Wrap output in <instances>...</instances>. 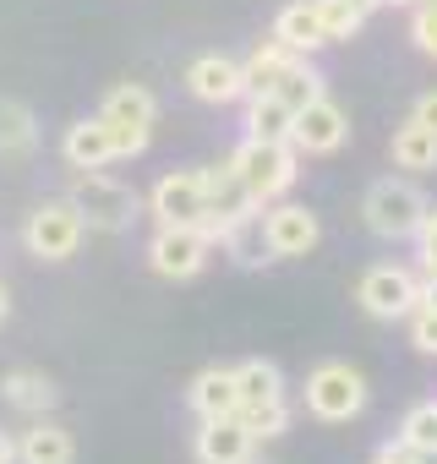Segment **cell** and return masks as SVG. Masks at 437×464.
Wrapping results in <instances>:
<instances>
[{
	"mask_svg": "<svg viewBox=\"0 0 437 464\" xmlns=\"http://www.w3.org/2000/svg\"><path fill=\"white\" fill-rule=\"evenodd\" d=\"M415 246H421V268L437 274V213H432V208H426V218H421V229H415Z\"/></svg>",
	"mask_w": 437,
	"mask_h": 464,
	"instance_id": "cell-30",
	"label": "cell"
},
{
	"mask_svg": "<svg viewBox=\"0 0 437 464\" xmlns=\"http://www.w3.org/2000/svg\"><path fill=\"white\" fill-rule=\"evenodd\" d=\"M83 236H88V224H83V213H77L72 197H66V202H44V208H34V213H28V229H23L28 252L44 257V263H66V257L83 246Z\"/></svg>",
	"mask_w": 437,
	"mask_h": 464,
	"instance_id": "cell-6",
	"label": "cell"
},
{
	"mask_svg": "<svg viewBox=\"0 0 437 464\" xmlns=\"http://www.w3.org/2000/svg\"><path fill=\"white\" fill-rule=\"evenodd\" d=\"M415 121L437 131V93H421V104H415Z\"/></svg>",
	"mask_w": 437,
	"mask_h": 464,
	"instance_id": "cell-32",
	"label": "cell"
},
{
	"mask_svg": "<svg viewBox=\"0 0 437 464\" xmlns=\"http://www.w3.org/2000/svg\"><path fill=\"white\" fill-rule=\"evenodd\" d=\"M290 61H296V50H290V44H279V39H268V44L247 61V93H268Z\"/></svg>",
	"mask_w": 437,
	"mask_h": 464,
	"instance_id": "cell-25",
	"label": "cell"
},
{
	"mask_svg": "<svg viewBox=\"0 0 437 464\" xmlns=\"http://www.w3.org/2000/svg\"><path fill=\"white\" fill-rule=\"evenodd\" d=\"M39 142V126L28 115V104H12V99H0V159H12V153H28Z\"/></svg>",
	"mask_w": 437,
	"mask_h": 464,
	"instance_id": "cell-24",
	"label": "cell"
},
{
	"mask_svg": "<svg viewBox=\"0 0 437 464\" xmlns=\"http://www.w3.org/2000/svg\"><path fill=\"white\" fill-rule=\"evenodd\" d=\"M236 393H241V410L236 415H257V410L285 404V377H279L274 361H241L236 366Z\"/></svg>",
	"mask_w": 437,
	"mask_h": 464,
	"instance_id": "cell-15",
	"label": "cell"
},
{
	"mask_svg": "<svg viewBox=\"0 0 437 464\" xmlns=\"http://www.w3.org/2000/svg\"><path fill=\"white\" fill-rule=\"evenodd\" d=\"M0 464H17V437L0 431Z\"/></svg>",
	"mask_w": 437,
	"mask_h": 464,
	"instance_id": "cell-33",
	"label": "cell"
},
{
	"mask_svg": "<svg viewBox=\"0 0 437 464\" xmlns=\"http://www.w3.org/2000/svg\"><path fill=\"white\" fill-rule=\"evenodd\" d=\"M345 137H350V115L328 93L312 99L306 110H296V126H290V148L296 153H339Z\"/></svg>",
	"mask_w": 437,
	"mask_h": 464,
	"instance_id": "cell-10",
	"label": "cell"
},
{
	"mask_svg": "<svg viewBox=\"0 0 437 464\" xmlns=\"http://www.w3.org/2000/svg\"><path fill=\"white\" fill-rule=\"evenodd\" d=\"M72 202H77L83 224H88V229H104V236L131 229V218L142 213L137 191L121 186V180H110V175H99V169H77V175H72Z\"/></svg>",
	"mask_w": 437,
	"mask_h": 464,
	"instance_id": "cell-4",
	"label": "cell"
},
{
	"mask_svg": "<svg viewBox=\"0 0 437 464\" xmlns=\"http://www.w3.org/2000/svg\"><path fill=\"white\" fill-rule=\"evenodd\" d=\"M355 301H361V312H366V317H377V323H399V317H410V312L421 306V285H415V274H410V268L377 263V268H366V274H361Z\"/></svg>",
	"mask_w": 437,
	"mask_h": 464,
	"instance_id": "cell-7",
	"label": "cell"
},
{
	"mask_svg": "<svg viewBox=\"0 0 437 464\" xmlns=\"http://www.w3.org/2000/svg\"><path fill=\"white\" fill-rule=\"evenodd\" d=\"M393 6H404V0H393Z\"/></svg>",
	"mask_w": 437,
	"mask_h": 464,
	"instance_id": "cell-38",
	"label": "cell"
},
{
	"mask_svg": "<svg viewBox=\"0 0 437 464\" xmlns=\"http://www.w3.org/2000/svg\"><path fill=\"white\" fill-rule=\"evenodd\" d=\"M306 410H312L317 420H328V426L355 420V415L366 410V377H361L355 366H345V361H323V366L306 377Z\"/></svg>",
	"mask_w": 437,
	"mask_h": 464,
	"instance_id": "cell-5",
	"label": "cell"
},
{
	"mask_svg": "<svg viewBox=\"0 0 437 464\" xmlns=\"http://www.w3.org/2000/svg\"><path fill=\"white\" fill-rule=\"evenodd\" d=\"M274 39H279V44H290L296 55H306V50H323V44H328L323 17H317L312 0H290V6L279 12V23H274Z\"/></svg>",
	"mask_w": 437,
	"mask_h": 464,
	"instance_id": "cell-19",
	"label": "cell"
},
{
	"mask_svg": "<svg viewBox=\"0 0 437 464\" xmlns=\"http://www.w3.org/2000/svg\"><path fill=\"white\" fill-rule=\"evenodd\" d=\"M61 153H66V164H72V169H104L110 159H121V153H115V131H110V121H104V115L66 126Z\"/></svg>",
	"mask_w": 437,
	"mask_h": 464,
	"instance_id": "cell-14",
	"label": "cell"
},
{
	"mask_svg": "<svg viewBox=\"0 0 437 464\" xmlns=\"http://www.w3.org/2000/svg\"><path fill=\"white\" fill-rule=\"evenodd\" d=\"M72 459H77L72 431L55 426V420H44V415L17 437V464H72Z\"/></svg>",
	"mask_w": 437,
	"mask_h": 464,
	"instance_id": "cell-16",
	"label": "cell"
},
{
	"mask_svg": "<svg viewBox=\"0 0 437 464\" xmlns=\"http://www.w3.org/2000/svg\"><path fill=\"white\" fill-rule=\"evenodd\" d=\"M191 410L202 415V420H218V415H236L241 410V393H236V372L230 366H208V372H197V382H191Z\"/></svg>",
	"mask_w": 437,
	"mask_h": 464,
	"instance_id": "cell-17",
	"label": "cell"
},
{
	"mask_svg": "<svg viewBox=\"0 0 437 464\" xmlns=\"http://www.w3.org/2000/svg\"><path fill=\"white\" fill-rule=\"evenodd\" d=\"M0 317H6V285H0Z\"/></svg>",
	"mask_w": 437,
	"mask_h": 464,
	"instance_id": "cell-37",
	"label": "cell"
},
{
	"mask_svg": "<svg viewBox=\"0 0 437 464\" xmlns=\"http://www.w3.org/2000/svg\"><path fill=\"white\" fill-rule=\"evenodd\" d=\"M432 6H437V0H432Z\"/></svg>",
	"mask_w": 437,
	"mask_h": 464,
	"instance_id": "cell-39",
	"label": "cell"
},
{
	"mask_svg": "<svg viewBox=\"0 0 437 464\" xmlns=\"http://www.w3.org/2000/svg\"><path fill=\"white\" fill-rule=\"evenodd\" d=\"M153 218L159 224H197L202 229V213H208V197H202V169H170L153 197H148Z\"/></svg>",
	"mask_w": 437,
	"mask_h": 464,
	"instance_id": "cell-11",
	"label": "cell"
},
{
	"mask_svg": "<svg viewBox=\"0 0 437 464\" xmlns=\"http://www.w3.org/2000/svg\"><path fill=\"white\" fill-rule=\"evenodd\" d=\"M372 464H415V453H410V448H404V442H383V448H377V459H372Z\"/></svg>",
	"mask_w": 437,
	"mask_h": 464,
	"instance_id": "cell-31",
	"label": "cell"
},
{
	"mask_svg": "<svg viewBox=\"0 0 437 464\" xmlns=\"http://www.w3.org/2000/svg\"><path fill=\"white\" fill-rule=\"evenodd\" d=\"M393 164H399V169H415V175H421V169H437V131L410 115V121L393 131Z\"/></svg>",
	"mask_w": 437,
	"mask_h": 464,
	"instance_id": "cell-22",
	"label": "cell"
},
{
	"mask_svg": "<svg viewBox=\"0 0 437 464\" xmlns=\"http://www.w3.org/2000/svg\"><path fill=\"white\" fill-rule=\"evenodd\" d=\"M415 464H437V448L432 453H415Z\"/></svg>",
	"mask_w": 437,
	"mask_h": 464,
	"instance_id": "cell-36",
	"label": "cell"
},
{
	"mask_svg": "<svg viewBox=\"0 0 437 464\" xmlns=\"http://www.w3.org/2000/svg\"><path fill=\"white\" fill-rule=\"evenodd\" d=\"M257 437L247 431L241 415H218L197 426V464H252Z\"/></svg>",
	"mask_w": 437,
	"mask_h": 464,
	"instance_id": "cell-13",
	"label": "cell"
},
{
	"mask_svg": "<svg viewBox=\"0 0 437 464\" xmlns=\"http://www.w3.org/2000/svg\"><path fill=\"white\" fill-rule=\"evenodd\" d=\"M257 229H263V252H268V257H306V252L323 241L317 213H306L301 202H274Z\"/></svg>",
	"mask_w": 437,
	"mask_h": 464,
	"instance_id": "cell-9",
	"label": "cell"
},
{
	"mask_svg": "<svg viewBox=\"0 0 437 464\" xmlns=\"http://www.w3.org/2000/svg\"><path fill=\"white\" fill-rule=\"evenodd\" d=\"M410 39H415V50H421V55H437V6H432V0H415Z\"/></svg>",
	"mask_w": 437,
	"mask_h": 464,
	"instance_id": "cell-28",
	"label": "cell"
},
{
	"mask_svg": "<svg viewBox=\"0 0 437 464\" xmlns=\"http://www.w3.org/2000/svg\"><path fill=\"white\" fill-rule=\"evenodd\" d=\"M312 6H317V17H323L328 44H339V39L361 34V23H366V12L355 6V0H312Z\"/></svg>",
	"mask_w": 437,
	"mask_h": 464,
	"instance_id": "cell-26",
	"label": "cell"
},
{
	"mask_svg": "<svg viewBox=\"0 0 437 464\" xmlns=\"http://www.w3.org/2000/svg\"><path fill=\"white\" fill-rule=\"evenodd\" d=\"M421 306H437V274L421 279Z\"/></svg>",
	"mask_w": 437,
	"mask_h": 464,
	"instance_id": "cell-34",
	"label": "cell"
},
{
	"mask_svg": "<svg viewBox=\"0 0 437 464\" xmlns=\"http://www.w3.org/2000/svg\"><path fill=\"white\" fill-rule=\"evenodd\" d=\"M186 88L202 104H236V99H247V66L230 55H202L186 66Z\"/></svg>",
	"mask_w": 437,
	"mask_h": 464,
	"instance_id": "cell-12",
	"label": "cell"
},
{
	"mask_svg": "<svg viewBox=\"0 0 437 464\" xmlns=\"http://www.w3.org/2000/svg\"><path fill=\"white\" fill-rule=\"evenodd\" d=\"M290 126H296V110L279 93H247V137H257V142H290Z\"/></svg>",
	"mask_w": 437,
	"mask_h": 464,
	"instance_id": "cell-20",
	"label": "cell"
},
{
	"mask_svg": "<svg viewBox=\"0 0 437 464\" xmlns=\"http://www.w3.org/2000/svg\"><path fill=\"white\" fill-rule=\"evenodd\" d=\"M410 344L421 355H437V306H415L410 312Z\"/></svg>",
	"mask_w": 437,
	"mask_h": 464,
	"instance_id": "cell-29",
	"label": "cell"
},
{
	"mask_svg": "<svg viewBox=\"0 0 437 464\" xmlns=\"http://www.w3.org/2000/svg\"><path fill=\"white\" fill-rule=\"evenodd\" d=\"M355 6H361V12H377V6H388V0H355Z\"/></svg>",
	"mask_w": 437,
	"mask_h": 464,
	"instance_id": "cell-35",
	"label": "cell"
},
{
	"mask_svg": "<svg viewBox=\"0 0 437 464\" xmlns=\"http://www.w3.org/2000/svg\"><path fill=\"white\" fill-rule=\"evenodd\" d=\"M202 197H208L202 229H208V241H213V246H225L236 229H247V224H257V218H263V213H257V202H252V191L241 186V175H236L230 164L202 169Z\"/></svg>",
	"mask_w": 437,
	"mask_h": 464,
	"instance_id": "cell-2",
	"label": "cell"
},
{
	"mask_svg": "<svg viewBox=\"0 0 437 464\" xmlns=\"http://www.w3.org/2000/svg\"><path fill=\"white\" fill-rule=\"evenodd\" d=\"M399 442H404L410 453H432V448H437V404H415V410L404 415V426H399Z\"/></svg>",
	"mask_w": 437,
	"mask_h": 464,
	"instance_id": "cell-27",
	"label": "cell"
},
{
	"mask_svg": "<svg viewBox=\"0 0 437 464\" xmlns=\"http://www.w3.org/2000/svg\"><path fill=\"white\" fill-rule=\"evenodd\" d=\"M208 252H213V241H208V229H197V224H159V236L148 241V263L164 279H197Z\"/></svg>",
	"mask_w": 437,
	"mask_h": 464,
	"instance_id": "cell-8",
	"label": "cell"
},
{
	"mask_svg": "<svg viewBox=\"0 0 437 464\" xmlns=\"http://www.w3.org/2000/svg\"><path fill=\"white\" fill-rule=\"evenodd\" d=\"M361 218L377 241H415V229L426 218V197L410 186V180H377L366 197H361Z\"/></svg>",
	"mask_w": 437,
	"mask_h": 464,
	"instance_id": "cell-3",
	"label": "cell"
},
{
	"mask_svg": "<svg viewBox=\"0 0 437 464\" xmlns=\"http://www.w3.org/2000/svg\"><path fill=\"white\" fill-rule=\"evenodd\" d=\"M0 399L12 410H23V415H50L61 393H55V382L44 372H6L0 377Z\"/></svg>",
	"mask_w": 437,
	"mask_h": 464,
	"instance_id": "cell-21",
	"label": "cell"
},
{
	"mask_svg": "<svg viewBox=\"0 0 437 464\" xmlns=\"http://www.w3.org/2000/svg\"><path fill=\"white\" fill-rule=\"evenodd\" d=\"M110 126H137V131H153V121H159V99L142 88V82H121V88H110L104 93V110H99Z\"/></svg>",
	"mask_w": 437,
	"mask_h": 464,
	"instance_id": "cell-18",
	"label": "cell"
},
{
	"mask_svg": "<svg viewBox=\"0 0 437 464\" xmlns=\"http://www.w3.org/2000/svg\"><path fill=\"white\" fill-rule=\"evenodd\" d=\"M230 169L241 175V186L252 191V202L263 208V202H279L290 186H296V148L290 142H257V137H247L236 153H230Z\"/></svg>",
	"mask_w": 437,
	"mask_h": 464,
	"instance_id": "cell-1",
	"label": "cell"
},
{
	"mask_svg": "<svg viewBox=\"0 0 437 464\" xmlns=\"http://www.w3.org/2000/svg\"><path fill=\"white\" fill-rule=\"evenodd\" d=\"M268 93H279L290 110H306L312 99H323V77H317V66H306V55H296V61L279 72V82H274Z\"/></svg>",
	"mask_w": 437,
	"mask_h": 464,
	"instance_id": "cell-23",
	"label": "cell"
}]
</instances>
